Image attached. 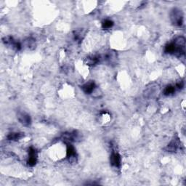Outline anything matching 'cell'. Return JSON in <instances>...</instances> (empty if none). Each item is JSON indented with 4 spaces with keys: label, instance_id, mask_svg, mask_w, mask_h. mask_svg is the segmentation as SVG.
<instances>
[{
    "label": "cell",
    "instance_id": "6da1fadb",
    "mask_svg": "<svg viewBox=\"0 0 186 186\" xmlns=\"http://www.w3.org/2000/svg\"><path fill=\"white\" fill-rule=\"evenodd\" d=\"M170 18L172 23L177 26H181L183 23V13L182 10L178 8H174L171 11Z\"/></svg>",
    "mask_w": 186,
    "mask_h": 186
},
{
    "label": "cell",
    "instance_id": "7a4b0ae2",
    "mask_svg": "<svg viewBox=\"0 0 186 186\" xmlns=\"http://www.w3.org/2000/svg\"><path fill=\"white\" fill-rule=\"evenodd\" d=\"M17 119L23 126H28L31 123L30 116L25 112H19L17 114Z\"/></svg>",
    "mask_w": 186,
    "mask_h": 186
},
{
    "label": "cell",
    "instance_id": "3957f363",
    "mask_svg": "<svg viewBox=\"0 0 186 186\" xmlns=\"http://www.w3.org/2000/svg\"><path fill=\"white\" fill-rule=\"evenodd\" d=\"M110 161H111V165L113 166V167H119L120 166H121V162H122L121 156H120L118 153H116V152L112 153V154L111 155Z\"/></svg>",
    "mask_w": 186,
    "mask_h": 186
},
{
    "label": "cell",
    "instance_id": "277c9868",
    "mask_svg": "<svg viewBox=\"0 0 186 186\" xmlns=\"http://www.w3.org/2000/svg\"><path fill=\"white\" fill-rule=\"evenodd\" d=\"M4 42L7 44V45H10L12 47L13 49L16 50H21V44H20L19 42H17V41H15L13 39V38H12V37H7V38H4Z\"/></svg>",
    "mask_w": 186,
    "mask_h": 186
},
{
    "label": "cell",
    "instance_id": "5b68a950",
    "mask_svg": "<svg viewBox=\"0 0 186 186\" xmlns=\"http://www.w3.org/2000/svg\"><path fill=\"white\" fill-rule=\"evenodd\" d=\"M101 60H102L101 56L98 55H92V56L88 57V58H87L86 63L87 65H91V66H93V65H97L98 63H100Z\"/></svg>",
    "mask_w": 186,
    "mask_h": 186
},
{
    "label": "cell",
    "instance_id": "8992f818",
    "mask_svg": "<svg viewBox=\"0 0 186 186\" xmlns=\"http://www.w3.org/2000/svg\"><path fill=\"white\" fill-rule=\"evenodd\" d=\"M96 88V85L95 82H89L88 83H86V84L83 85L82 87V89L83 92L86 94H91L93 93L94 90H95Z\"/></svg>",
    "mask_w": 186,
    "mask_h": 186
},
{
    "label": "cell",
    "instance_id": "52a82bcc",
    "mask_svg": "<svg viewBox=\"0 0 186 186\" xmlns=\"http://www.w3.org/2000/svg\"><path fill=\"white\" fill-rule=\"evenodd\" d=\"M103 60H106L107 63H113L115 62V60H117V55L113 51H109L108 52L106 53L103 56Z\"/></svg>",
    "mask_w": 186,
    "mask_h": 186
},
{
    "label": "cell",
    "instance_id": "ba28073f",
    "mask_svg": "<svg viewBox=\"0 0 186 186\" xmlns=\"http://www.w3.org/2000/svg\"><path fill=\"white\" fill-rule=\"evenodd\" d=\"M179 145H180V142H179L178 139H174L167 145V150L170 152H174L178 149Z\"/></svg>",
    "mask_w": 186,
    "mask_h": 186
},
{
    "label": "cell",
    "instance_id": "9c48e42d",
    "mask_svg": "<svg viewBox=\"0 0 186 186\" xmlns=\"http://www.w3.org/2000/svg\"><path fill=\"white\" fill-rule=\"evenodd\" d=\"M66 154H67V157L68 158L71 159V158H74V157L76 156V152L74 147L71 144H67V150H66Z\"/></svg>",
    "mask_w": 186,
    "mask_h": 186
},
{
    "label": "cell",
    "instance_id": "30bf717a",
    "mask_svg": "<svg viewBox=\"0 0 186 186\" xmlns=\"http://www.w3.org/2000/svg\"><path fill=\"white\" fill-rule=\"evenodd\" d=\"M165 51L168 54H175L176 52V45L174 42L169 43L165 46Z\"/></svg>",
    "mask_w": 186,
    "mask_h": 186
},
{
    "label": "cell",
    "instance_id": "8fae6325",
    "mask_svg": "<svg viewBox=\"0 0 186 186\" xmlns=\"http://www.w3.org/2000/svg\"><path fill=\"white\" fill-rule=\"evenodd\" d=\"M24 135L22 133H17V132H12L9 134L7 136V139L10 141H18V140L21 139Z\"/></svg>",
    "mask_w": 186,
    "mask_h": 186
},
{
    "label": "cell",
    "instance_id": "7c38bea8",
    "mask_svg": "<svg viewBox=\"0 0 186 186\" xmlns=\"http://www.w3.org/2000/svg\"><path fill=\"white\" fill-rule=\"evenodd\" d=\"M174 92H175V87L174 86H172V85H169V86H167L165 89V90H164V95L168 96L173 94Z\"/></svg>",
    "mask_w": 186,
    "mask_h": 186
},
{
    "label": "cell",
    "instance_id": "4fadbf2b",
    "mask_svg": "<svg viewBox=\"0 0 186 186\" xmlns=\"http://www.w3.org/2000/svg\"><path fill=\"white\" fill-rule=\"evenodd\" d=\"M113 26V22L111 20L107 19L106 21H104L102 23V27L104 29H108V28H111Z\"/></svg>",
    "mask_w": 186,
    "mask_h": 186
},
{
    "label": "cell",
    "instance_id": "5bb4252c",
    "mask_svg": "<svg viewBox=\"0 0 186 186\" xmlns=\"http://www.w3.org/2000/svg\"><path fill=\"white\" fill-rule=\"evenodd\" d=\"M36 160H37V157L28 156L27 163L30 167H34V166L36 164Z\"/></svg>",
    "mask_w": 186,
    "mask_h": 186
},
{
    "label": "cell",
    "instance_id": "9a60e30c",
    "mask_svg": "<svg viewBox=\"0 0 186 186\" xmlns=\"http://www.w3.org/2000/svg\"><path fill=\"white\" fill-rule=\"evenodd\" d=\"M176 87H178V88H179V89H182L183 87H184V82H183V81H180V82H177Z\"/></svg>",
    "mask_w": 186,
    "mask_h": 186
}]
</instances>
